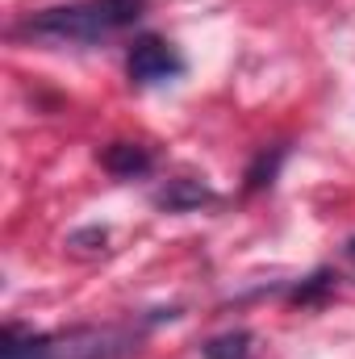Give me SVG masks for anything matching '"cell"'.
Instances as JSON below:
<instances>
[{"mask_svg": "<svg viewBox=\"0 0 355 359\" xmlns=\"http://www.w3.org/2000/svg\"><path fill=\"white\" fill-rule=\"evenodd\" d=\"M172 322L176 309H155L138 326H72V330H29L8 322L0 330V359H130L155 322Z\"/></svg>", "mask_w": 355, "mask_h": 359, "instance_id": "cell-1", "label": "cell"}, {"mask_svg": "<svg viewBox=\"0 0 355 359\" xmlns=\"http://www.w3.org/2000/svg\"><path fill=\"white\" fill-rule=\"evenodd\" d=\"M147 13V0H76L25 13L8 34L29 46H96L117 29L134 25Z\"/></svg>", "mask_w": 355, "mask_h": 359, "instance_id": "cell-2", "label": "cell"}, {"mask_svg": "<svg viewBox=\"0 0 355 359\" xmlns=\"http://www.w3.org/2000/svg\"><path fill=\"white\" fill-rule=\"evenodd\" d=\"M184 72H188L184 55H180L168 38H159V34H138V38L130 42V50H126V76H130V84H138V88L172 84Z\"/></svg>", "mask_w": 355, "mask_h": 359, "instance_id": "cell-3", "label": "cell"}, {"mask_svg": "<svg viewBox=\"0 0 355 359\" xmlns=\"http://www.w3.org/2000/svg\"><path fill=\"white\" fill-rule=\"evenodd\" d=\"M217 192L205 184V180H192V176H180V180H168L163 188L151 192V205L163 209V213H196L205 205H213Z\"/></svg>", "mask_w": 355, "mask_h": 359, "instance_id": "cell-4", "label": "cell"}, {"mask_svg": "<svg viewBox=\"0 0 355 359\" xmlns=\"http://www.w3.org/2000/svg\"><path fill=\"white\" fill-rule=\"evenodd\" d=\"M96 159H100V168H105L109 176H117V180L147 176V172L155 168V155H151L142 142H109Z\"/></svg>", "mask_w": 355, "mask_h": 359, "instance_id": "cell-5", "label": "cell"}, {"mask_svg": "<svg viewBox=\"0 0 355 359\" xmlns=\"http://www.w3.org/2000/svg\"><path fill=\"white\" fill-rule=\"evenodd\" d=\"M284 159H288V147H284V142L264 147V151L251 159L247 176H243V192H264V188H272L276 176H280V168H284Z\"/></svg>", "mask_w": 355, "mask_h": 359, "instance_id": "cell-6", "label": "cell"}, {"mask_svg": "<svg viewBox=\"0 0 355 359\" xmlns=\"http://www.w3.org/2000/svg\"><path fill=\"white\" fill-rule=\"evenodd\" d=\"M251 330H226V334H213L201 355L205 359H251Z\"/></svg>", "mask_w": 355, "mask_h": 359, "instance_id": "cell-7", "label": "cell"}, {"mask_svg": "<svg viewBox=\"0 0 355 359\" xmlns=\"http://www.w3.org/2000/svg\"><path fill=\"white\" fill-rule=\"evenodd\" d=\"M335 280H339V276H335L330 268H318L314 276H305L301 284L288 288V301H293V305H318V301L335 288Z\"/></svg>", "mask_w": 355, "mask_h": 359, "instance_id": "cell-8", "label": "cell"}, {"mask_svg": "<svg viewBox=\"0 0 355 359\" xmlns=\"http://www.w3.org/2000/svg\"><path fill=\"white\" fill-rule=\"evenodd\" d=\"M343 255H347V259H351V264H355V234H351V238H347V243H343Z\"/></svg>", "mask_w": 355, "mask_h": 359, "instance_id": "cell-9", "label": "cell"}]
</instances>
